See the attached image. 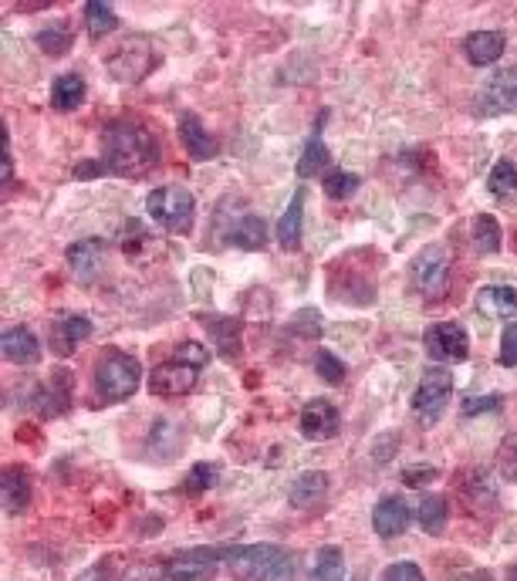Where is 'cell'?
<instances>
[{"label":"cell","instance_id":"6da1fadb","mask_svg":"<svg viewBox=\"0 0 517 581\" xmlns=\"http://www.w3.org/2000/svg\"><path fill=\"white\" fill-rule=\"evenodd\" d=\"M159 163V139L139 119H119L105 129V169L142 180Z\"/></svg>","mask_w":517,"mask_h":581},{"label":"cell","instance_id":"7a4b0ae2","mask_svg":"<svg viewBox=\"0 0 517 581\" xmlns=\"http://www.w3.org/2000/svg\"><path fill=\"white\" fill-rule=\"evenodd\" d=\"M224 558L237 581H294V558L281 544H240Z\"/></svg>","mask_w":517,"mask_h":581},{"label":"cell","instance_id":"3957f363","mask_svg":"<svg viewBox=\"0 0 517 581\" xmlns=\"http://www.w3.org/2000/svg\"><path fill=\"white\" fill-rule=\"evenodd\" d=\"M142 369L132 355L119 352V348H109V352L98 355L95 362V392L102 402H122L129 399L132 392L139 389Z\"/></svg>","mask_w":517,"mask_h":581},{"label":"cell","instance_id":"277c9868","mask_svg":"<svg viewBox=\"0 0 517 581\" xmlns=\"http://www.w3.org/2000/svg\"><path fill=\"white\" fill-rule=\"evenodd\" d=\"M146 210L159 227L169 230V234H186L196 220V200L186 186H159L146 196Z\"/></svg>","mask_w":517,"mask_h":581},{"label":"cell","instance_id":"5b68a950","mask_svg":"<svg viewBox=\"0 0 517 581\" xmlns=\"http://www.w3.org/2000/svg\"><path fill=\"white\" fill-rule=\"evenodd\" d=\"M450 254L443 244H430L423 247L420 254H416L413 267H409V274H413V284L416 291L426 294V298H443V294L450 291Z\"/></svg>","mask_w":517,"mask_h":581},{"label":"cell","instance_id":"8992f818","mask_svg":"<svg viewBox=\"0 0 517 581\" xmlns=\"http://www.w3.org/2000/svg\"><path fill=\"white\" fill-rule=\"evenodd\" d=\"M109 75L122 85H136L156 68V51L146 38H129L109 55Z\"/></svg>","mask_w":517,"mask_h":581},{"label":"cell","instance_id":"52a82bcc","mask_svg":"<svg viewBox=\"0 0 517 581\" xmlns=\"http://www.w3.org/2000/svg\"><path fill=\"white\" fill-rule=\"evenodd\" d=\"M474 112L484 115V119H494V115H504V112H517V65L497 68L494 75L480 85Z\"/></svg>","mask_w":517,"mask_h":581},{"label":"cell","instance_id":"ba28073f","mask_svg":"<svg viewBox=\"0 0 517 581\" xmlns=\"http://www.w3.org/2000/svg\"><path fill=\"white\" fill-rule=\"evenodd\" d=\"M453 392V375L447 369H430L420 379V386L413 392V413L423 426H433L440 413L447 409Z\"/></svg>","mask_w":517,"mask_h":581},{"label":"cell","instance_id":"9c48e42d","mask_svg":"<svg viewBox=\"0 0 517 581\" xmlns=\"http://www.w3.org/2000/svg\"><path fill=\"white\" fill-rule=\"evenodd\" d=\"M426 352H430L433 362H463L470 355V338L467 328L457 325V321H440V325H430L423 335Z\"/></svg>","mask_w":517,"mask_h":581},{"label":"cell","instance_id":"30bf717a","mask_svg":"<svg viewBox=\"0 0 517 581\" xmlns=\"http://www.w3.org/2000/svg\"><path fill=\"white\" fill-rule=\"evenodd\" d=\"M196 379H200V369H196V365L169 359L163 365H156L153 379H149V389H153L156 396L173 399V396H186V392L196 386Z\"/></svg>","mask_w":517,"mask_h":581},{"label":"cell","instance_id":"8fae6325","mask_svg":"<svg viewBox=\"0 0 517 581\" xmlns=\"http://www.w3.org/2000/svg\"><path fill=\"white\" fill-rule=\"evenodd\" d=\"M338 426H342V416H338V409L328 399L305 402V409H301V433H305V440H315V443L332 440Z\"/></svg>","mask_w":517,"mask_h":581},{"label":"cell","instance_id":"7c38bea8","mask_svg":"<svg viewBox=\"0 0 517 581\" xmlns=\"http://www.w3.org/2000/svg\"><path fill=\"white\" fill-rule=\"evenodd\" d=\"M213 571H217V551H207V548L183 551L166 561L169 581H210Z\"/></svg>","mask_w":517,"mask_h":581},{"label":"cell","instance_id":"4fadbf2b","mask_svg":"<svg viewBox=\"0 0 517 581\" xmlns=\"http://www.w3.org/2000/svg\"><path fill=\"white\" fill-rule=\"evenodd\" d=\"M0 345H4V359L11 365H34L41 359V345L28 325H11L0 338Z\"/></svg>","mask_w":517,"mask_h":581},{"label":"cell","instance_id":"5bb4252c","mask_svg":"<svg viewBox=\"0 0 517 581\" xmlns=\"http://www.w3.org/2000/svg\"><path fill=\"white\" fill-rule=\"evenodd\" d=\"M180 142L193 159H213L217 156V139L210 136L207 125L200 122V115L196 112L180 115Z\"/></svg>","mask_w":517,"mask_h":581},{"label":"cell","instance_id":"9a60e30c","mask_svg":"<svg viewBox=\"0 0 517 581\" xmlns=\"http://www.w3.org/2000/svg\"><path fill=\"white\" fill-rule=\"evenodd\" d=\"M68 264L71 271H75L78 277H85V281H92V277L102 271L105 264V240H78V244L68 247Z\"/></svg>","mask_w":517,"mask_h":581},{"label":"cell","instance_id":"2e32d148","mask_svg":"<svg viewBox=\"0 0 517 581\" xmlns=\"http://www.w3.org/2000/svg\"><path fill=\"white\" fill-rule=\"evenodd\" d=\"M0 497H4V511H7V514L28 511V504H31V480H28V470L7 467V470H4V477H0Z\"/></svg>","mask_w":517,"mask_h":581},{"label":"cell","instance_id":"e0dca14e","mask_svg":"<svg viewBox=\"0 0 517 581\" xmlns=\"http://www.w3.org/2000/svg\"><path fill=\"white\" fill-rule=\"evenodd\" d=\"M122 254H126V261L132 264H146L153 261V254L159 250V240L149 234L146 227H142L139 220H129L126 227H122Z\"/></svg>","mask_w":517,"mask_h":581},{"label":"cell","instance_id":"ac0fdd59","mask_svg":"<svg viewBox=\"0 0 517 581\" xmlns=\"http://www.w3.org/2000/svg\"><path fill=\"white\" fill-rule=\"evenodd\" d=\"M85 338H92V321L85 315H65L55 325V332H51V348L58 355H71Z\"/></svg>","mask_w":517,"mask_h":581},{"label":"cell","instance_id":"d6986e66","mask_svg":"<svg viewBox=\"0 0 517 581\" xmlns=\"http://www.w3.org/2000/svg\"><path fill=\"white\" fill-rule=\"evenodd\" d=\"M409 524V511L399 497H386L379 500V507L372 511V527H376L379 538H399Z\"/></svg>","mask_w":517,"mask_h":581},{"label":"cell","instance_id":"ffe728a7","mask_svg":"<svg viewBox=\"0 0 517 581\" xmlns=\"http://www.w3.org/2000/svg\"><path fill=\"white\" fill-rule=\"evenodd\" d=\"M328 494V477L318 470H305L294 477V484L288 490V500L291 507H301V511H308V507H315L318 500H325Z\"/></svg>","mask_w":517,"mask_h":581},{"label":"cell","instance_id":"44dd1931","mask_svg":"<svg viewBox=\"0 0 517 581\" xmlns=\"http://www.w3.org/2000/svg\"><path fill=\"white\" fill-rule=\"evenodd\" d=\"M463 51L474 65H494L504 55V34L501 31H474L467 41H463Z\"/></svg>","mask_w":517,"mask_h":581},{"label":"cell","instance_id":"7402d4cb","mask_svg":"<svg viewBox=\"0 0 517 581\" xmlns=\"http://www.w3.org/2000/svg\"><path fill=\"white\" fill-rule=\"evenodd\" d=\"M301 227H305V193H294L288 210H284V217L278 220V244L284 250H298L301 247Z\"/></svg>","mask_w":517,"mask_h":581},{"label":"cell","instance_id":"603a6c76","mask_svg":"<svg viewBox=\"0 0 517 581\" xmlns=\"http://www.w3.org/2000/svg\"><path fill=\"white\" fill-rule=\"evenodd\" d=\"M477 311L484 318H514L517 315V291L514 288H484L477 294Z\"/></svg>","mask_w":517,"mask_h":581},{"label":"cell","instance_id":"cb8c5ba5","mask_svg":"<svg viewBox=\"0 0 517 581\" xmlns=\"http://www.w3.org/2000/svg\"><path fill=\"white\" fill-rule=\"evenodd\" d=\"M85 78L82 75H61L55 78V85H51V105H55L58 112H75L78 105L85 102Z\"/></svg>","mask_w":517,"mask_h":581},{"label":"cell","instance_id":"d4e9b609","mask_svg":"<svg viewBox=\"0 0 517 581\" xmlns=\"http://www.w3.org/2000/svg\"><path fill=\"white\" fill-rule=\"evenodd\" d=\"M487 190L494 200L501 203H517V166L511 159H497L494 169L487 176Z\"/></svg>","mask_w":517,"mask_h":581},{"label":"cell","instance_id":"484cf974","mask_svg":"<svg viewBox=\"0 0 517 581\" xmlns=\"http://www.w3.org/2000/svg\"><path fill=\"white\" fill-rule=\"evenodd\" d=\"M470 240H474L477 254H497V250H501V240H504L497 217H490V213H477V217L470 220Z\"/></svg>","mask_w":517,"mask_h":581},{"label":"cell","instance_id":"4316f807","mask_svg":"<svg viewBox=\"0 0 517 581\" xmlns=\"http://www.w3.org/2000/svg\"><path fill=\"white\" fill-rule=\"evenodd\" d=\"M230 244H237L244 250L267 247V223L261 217H254V213H247V217H240L234 223V230H230Z\"/></svg>","mask_w":517,"mask_h":581},{"label":"cell","instance_id":"83f0119b","mask_svg":"<svg viewBox=\"0 0 517 581\" xmlns=\"http://www.w3.org/2000/svg\"><path fill=\"white\" fill-rule=\"evenodd\" d=\"M311 581H349V568H345V554L335 544H325L315 558V571Z\"/></svg>","mask_w":517,"mask_h":581},{"label":"cell","instance_id":"f1b7e54d","mask_svg":"<svg viewBox=\"0 0 517 581\" xmlns=\"http://www.w3.org/2000/svg\"><path fill=\"white\" fill-rule=\"evenodd\" d=\"M85 28L95 41H102L119 28V17H115L112 7L102 4V0H88L85 4Z\"/></svg>","mask_w":517,"mask_h":581},{"label":"cell","instance_id":"f546056e","mask_svg":"<svg viewBox=\"0 0 517 581\" xmlns=\"http://www.w3.org/2000/svg\"><path fill=\"white\" fill-rule=\"evenodd\" d=\"M447 517H450V504L447 497L440 494H426L420 500V524L426 534H433V538H440L443 527H447Z\"/></svg>","mask_w":517,"mask_h":581},{"label":"cell","instance_id":"4dcf8cb0","mask_svg":"<svg viewBox=\"0 0 517 581\" xmlns=\"http://www.w3.org/2000/svg\"><path fill=\"white\" fill-rule=\"evenodd\" d=\"M463 497H467L470 507H477V504L494 507L497 487H494V480L487 477V470H467V477H463Z\"/></svg>","mask_w":517,"mask_h":581},{"label":"cell","instance_id":"1f68e13d","mask_svg":"<svg viewBox=\"0 0 517 581\" xmlns=\"http://www.w3.org/2000/svg\"><path fill=\"white\" fill-rule=\"evenodd\" d=\"M328 163H332V156H328V146L322 139H308V146H305V153H301V159H298V176H322L325 169H328Z\"/></svg>","mask_w":517,"mask_h":581},{"label":"cell","instance_id":"d6a6232c","mask_svg":"<svg viewBox=\"0 0 517 581\" xmlns=\"http://www.w3.org/2000/svg\"><path fill=\"white\" fill-rule=\"evenodd\" d=\"M71 41H75V38H71L68 24H48V28L38 31V48L44 51V55H51V58L68 55Z\"/></svg>","mask_w":517,"mask_h":581},{"label":"cell","instance_id":"836d02e7","mask_svg":"<svg viewBox=\"0 0 517 581\" xmlns=\"http://www.w3.org/2000/svg\"><path fill=\"white\" fill-rule=\"evenodd\" d=\"M200 321L210 328L213 335H217L213 342H217L220 352H224V355H234L237 352V348H240V342H237V338H240V325H237L234 318H200Z\"/></svg>","mask_w":517,"mask_h":581},{"label":"cell","instance_id":"e575fe53","mask_svg":"<svg viewBox=\"0 0 517 581\" xmlns=\"http://www.w3.org/2000/svg\"><path fill=\"white\" fill-rule=\"evenodd\" d=\"M149 446H153V457H159V446H166V460H173L176 450H180V426L169 423V419H156Z\"/></svg>","mask_w":517,"mask_h":581},{"label":"cell","instance_id":"d590c367","mask_svg":"<svg viewBox=\"0 0 517 581\" xmlns=\"http://www.w3.org/2000/svg\"><path fill=\"white\" fill-rule=\"evenodd\" d=\"M322 186L332 200H349V196L359 190V176L349 173V169H332V173L322 176Z\"/></svg>","mask_w":517,"mask_h":581},{"label":"cell","instance_id":"8d00e7d4","mask_svg":"<svg viewBox=\"0 0 517 581\" xmlns=\"http://www.w3.org/2000/svg\"><path fill=\"white\" fill-rule=\"evenodd\" d=\"M213 484H217V463H193V470L186 473V480H183L186 494H193V497L207 494Z\"/></svg>","mask_w":517,"mask_h":581},{"label":"cell","instance_id":"74e56055","mask_svg":"<svg viewBox=\"0 0 517 581\" xmlns=\"http://www.w3.org/2000/svg\"><path fill=\"white\" fill-rule=\"evenodd\" d=\"M315 372L322 375L328 386H338V382H345V362L338 359V355L328 352V348H318V355H315Z\"/></svg>","mask_w":517,"mask_h":581},{"label":"cell","instance_id":"f35d334b","mask_svg":"<svg viewBox=\"0 0 517 581\" xmlns=\"http://www.w3.org/2000/svg\"><path fill=\"white\" fill-rule=\"evenodd\" d=\"M497 473L507 484H517V433L504 436L501 450H497Z\"/></svg>","mask_w":517,"mask_h":581},{"label":"cell","instance_id":"ab89813d","mask_svg":"<svg viewBox=\"0 0 517 581\" xmlns=\"http://www.w3.org/2000/svg\"><path fill=\"white\" fill-rule=\"evenodd\" d=\"M504 409V399L501 396H474L463 402V416L474 419V416H484V413H501Z\"/></svg>","mask_w":517,"mask_h":581},{"label":"cell","instance_id":"60d3db41","mask_svg":"<svg viewBox=\"0 0 517 581\" xmlns=\"http://www.w3.org/2000/svg\"><path fill=\"white\" fill-rule=\"evenodd\" d=\"M166 565H153V561H146V565H132L122 581H166Z\"/></svg>","mask_w":517,"mask_h":581},{"label":"cell","instance_id":"b9f144b4","mask_svg":"<svg viewBox=\"0 0 517 581\" xmlns=\"http://www.w3.org/2000/svg\"><path fill=\"white\" fill-rule=\"evenodd\" d=\"M382 581H426V578H423V571L413 565V561H396V565L386 568Z\"/></svg>","mask_w":517,"mask_h":581},{"label":"cell","instance_id":"7bdbcfd3","mask_svg":"<svg viewBox=\"0 0 517 581\" xmlns=\"http://www.w3.org/2000/svg\"><path fill=\"white\" fill-rule=\"evenodd\" d=\"M501 365H507V369L517 365V321H511L501 335Z\"/></svg>","mask_w":517,"mask_h":581},{"label":"cell","instance_id":"ee69618b","mask_svg":"<svg viewBox=\"0 0 517 581\" xmlns=\"http://www.w3.org/2000/svg\"><path fill=\"white\" fill-rule=\"evenodd\" d=\"M176 359L190 362V365H196V369H203L207 359H210V352L203 345H196V342H183V345H176Z\"/></svg>","mask_w":517,"mask_h":581},{"label":"cell","instance_id":"f6af8a7d","mask_svg":"<svg viewBox=\"0 0 517 581\" xmlns=\"http://www.w3.org/2000/svg\"><path fill=\"white\" fill-rule=\"evenodd\" d=\"M436 480V467H406L403 470V484L406 487H423Z\"/></svg>","mask_w":517,"mask_h":581},{"label":"cell","instance_id":"bcb514c9","mask_svg":"<svg viewBox=\"0 0 517 581\" xmlns=\"http://www.w3.org/2000/svg\"><path fill=\"white\" fill-rule=\"evenodd\" d=\"M4 166H0V183H11L14 180V159H11V136H7V129H4Z\"/></svg>","mask_w":517,"mask_h":581},{"label":"cell","instance_id":"7dc6e473","mask_svg":"<svg viewBox=\"0 0 517 581\" xmlns=\"http://www.w3.org/2000/svg\"><path fill=\"white\" fill-rule=\"evenodd\" d=\"M102 169H105V163H78L75 166V176H78V180H95V176L102 173Z\"/></svg>","mask_w":517,"mask_h":581},{"label":"cell","instance_id":"c3c4849f","mask_svg":"<svg viewBox=\"0 0 517 581\" xmlns=\"http://www.w3.org/2000/svg\"><path fill=\"white\" fill-rule=\"evenodd\" d=\"M75 581H109V568L95 565V568H85L82 575H78Z\"/></svg>","mask_w":517,"mask_h":581},{"label":"cell","instance_id":"681fc988","mask_svg":"<svg viewBox=\"0 0 517 581\" xmlns=\"http://www.w3.org/2000/svg\"><path fill=\"white\" fill-rule=\"evenodd\" d=\"M457 581H494L490 571H467V575H460Z\"/></svg>","mask_w":517,"mask_h":581},{"label":"cell","instance_id":"f907efd6","mask_svg":"<svg viewBox=\"0 0 517 581\" xmlns=\"http://www.w3.org/2000/svg\"><path fill=\"white\" fill-rule=\"evenodd\" d=\"M507 581H517V565H514L511 571H507Z\"/></svg>","mask_w":517,"mask_h":581}]
</instances>
